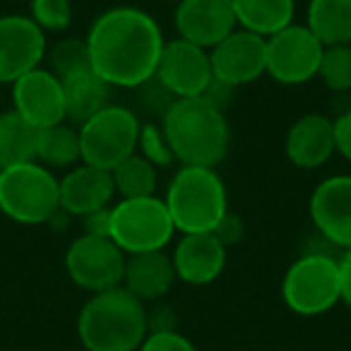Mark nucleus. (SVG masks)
Segmentation results:
<instances>
[{
	"label": "nucleus",
	"instance_id": "1",
	"mask_svg": "<svg viewBox=\"0 0 351 351\" xmlns=\"http://www.w3.org/2000/svg\"><path fill=\"white\" fill-rule=\"evenodd\" d=\"M84 41L92 70L113 89H132L154 77L166 44L159 22L130 5L101 12Z\"/></svg>",
	"mask_w": 351,
	"mask_h": 351
},
{
	"label": "nucleus",
	"instance_id": "2",
	"mask_svg": "<svg viewBox=\"0 0 351 351\" xmlns=\"http://www.w3.org/2000/svg\"><path fill=\"white\" fill-rule=\"evenodd\" d=\"M159 125L181 166L217 169L229 154L231 128L226 113L202 97L176 99Z\"/></svg>",
	"mask_w": 351,
	"mask_h": 351
},
{
	"label": "nucleus",
	"instance_id": "3",
	"mask_svg": "<svg viewBox=\"0 0 351 351\" xmlns=\"http://www.w3.org/2000/svg\"><path fill=\"white\" fill-rule=\"evenodd\" d=\"M84 351H137L147 337V306L128 289L92 293L77 315Z\"/></svg>",
	"mask_w": 351,
	"mask_h": 351
},
{
	"label": "nucleus",
	"instance_id": "4",
	"mask_svg": "<svg viewBox=\"0 0 351 351\" xmlns=\"http://www.w3.org/2000/svg\"><path fill=\"white\" fill-rule=\"evenodd\" d=\"M164 202L181 234H212L229 212L224 181L207 166H181L166 188Z\"/></svg>",
	"mask_w": 351,
	"mask_h": 351
},
{
	"label": "nucleus",
	"instance_id": "5",
	"mask_svg": "<svg viewBox=\"0 0 351 351\" xmlns=\"http://www.w3.org/2000/svg\"><path fill=\"white\" fill-rule=\"evenodd\" d=\"M0 212L17 224H51L60 212L58 178L39 161L0 169Z\"/></svg>",
	"mask_w": 351,
	"mask_h": 351
},
{
	"label": "nucleus",
	"instance_id": "6",
	"mask_svg": "<svg viewBox=\"0 0 351 351\" xmlns=\"http://www.w3.org/2000/svg\"><path fill=\"white\" fill-rule=\"evenodd\" d=\"M282 301L301 317H317L339 303V255L306 250L282 279Z\"/></svg>",
	"mask_w": 351,
	"mask_h": 351
},
{
	"label": "nucleus",
	"instance_id": "7",
	"mask_svg": "<svg viewBox=\"0 0 351 351\" xmlns=\"http://www.w3.org/2000/svg\"><path fill=\"white\" fill-rule=\"evenodd\" d=\"M176 234L164 197H123L111 207L108 239L125 255L164 250Z\"/></svg>",
	"mask_w": 351,
	"mask_h": 351
},
{
	"label": "nucleus",
	"instance_id": "8",
	"mask_svg": "<svg viewBox=\"0 0 351 351\" xmlns=\"http://www.w3.org/2000/svg\"><path fill=\"white\" fill-rule=\"evenodd\" d=\"M142 121L128 106L111 104L80 125L82 164L113 171L137 152Z\"/></svg>",
	"mask_w": 351,
	"mask_h": 351
},
{
	"label": "nucleus",
	"instance_id": "9",
	"mask_svg": "<svg viewBox=\"0 0 351 351\" xmlns=\"http://www.w3.org/2000/svg\"><path fill=\"white\" fill-rule=\"evenodd\" d=\"M128 255L113 243L108 236L82 234L68 245L65 253V272L70 282L84 291H106L123 287Z\"/></svg>",
	"mask_w": 351,
	"mask_h": 351
},
{
	"label": "nucleus",
	"instance_id": "10",
	"mask_svg": "<svg viewBox=\"0 0 351 351\" xmlns=\"http://www.w3.org/2000/svg\"><path fill=\"white\" fill-rule=\"evenodd\" d=\"M322 51L315 34L306 25H289L267 39V73L274 82L298 87L317 77Z\"/></svg>",
	"mask_w": 351,
	"mask_h": 351
},
{
	"label": "nucleus",
	"instance_id": "11",
	"mask_svg": "<svg viewBox=\"0 0 351 351\" xmlns=\"http://www.w3.org/2000/svg\"><path fill=\"white\" fill-rule=\"evenodd\" d=\"M212 77L239 89L267 73V39L236 27L226 39L210 49Z\"/></svg>",
	"mask_w": 351,
	"mask_h": 351
},
{
	"label": "nucleus",
	"instance_id": "12",
	"mask_svg": "<svg viewBox=\"0 0 351 351\" xmlns=\"http://www.w3.org/2000/svg\"><path fill=\"white\" fill-rule=\"evenodd\" d=\"M308 215L317 236L332 248H351V176H330L315 186L308 200Z\"/></svg>",
	"mask_w": 351,
	"mask_h": 351
},
{
	"label": "nucleus",
	"instance_id": "13",
	"mask_svg": "<svg viewBox=\"0 0 351 351\" xmlns=\"http://www.w3.org/2000/svg\"><path fill=\"white\" fill-rule=\"evenodd\" d=\"M46 58V34L32 17H0V84H12Z\"/></svg>",
	"mask_w": 351,
	"mask_h": 351
},
{
	"label": "nucleus",
	"instance_id": "14",
	"mask_svg": "<svg viewBox=\"0 0 351 351\" xmlns=\"http://www.w3.org/2000/svg\"><path fill=\"white\" fill-rule=\"evenodd\" d=\"M154 75L176 99L200 97L212 82L210 51L183 39L166 41Z\"/></svg>",
	"mask_w": 351,
	"mask_h": 351
},
{
	"label": "nucleus",
	"instance_id": "15",
	"mask_svg": "<svg viewBox=\"0 0 351 351\" xmlns=\"http://www.w3.org/2000/svg\"><path fill=\"white\" fill-rule=\"evenodd\" d=\"M12 104L22 118L36 130L58 125L65 121L63 82L49 68H34L12 82Z\"/></svg>",
	"mask_w": 351,
	"mask_h": 351
},
{
	"label": "nucleus",
	"instance_id": "16",
	"mask_svg": "<svg viewBox=\"0 0 351 351\" xmlns=\"http://www.w3.org/2000/svg\"><path fill=\"white\" fill-rule=\"evenodd\" d=\"M173 27L178 32V39L210 51L239 25L231 0H178Z\"/></svg>",
	"mask_w": 351,
	"mask_h": 351
},
{
	"label": "nucleus",
	"instance_id": "17",
	"mask_svg": "<svg viewBox=\"0 0 351 351\" xmlns=\"http://www.w3.org/2000/svg\"><path fill=\"white\" fill-rule=\"evenodd\" d=\"M176 279L191 287L217 282L226 267V248L215 234H183L171 253Z\"/></svg>",
	"mask_w": 351,
	"mask_h": 351
},
{
	"label": "nucleus",
	"instance_id": "18",
	"mask_svg": "<svg viewBox=\"0 0 351 351\" xmlns=\"http://www.w3.org/2000/svg\"><path fill=\"white\" fill-rule=\"evenodd\" d=\"M60 186V210L68 217H87L92 212L111 207L116 197L111 171L97 169V166H75L63 178Z\"/></svg>",
	"mask_w": 351,
	"mask_h": 351
},
{
	"label": "nucleus",
	"instance_id": "19",
	"mask_svg": "<svg viewBox=\"0 0 351 351\" xmlns=\"http://www.w3.org/2000/svg\"><path fill=\"white\" fill-rule=\"evenodd\" d=\"M284 154L293 166L303 171H315L325 166L337 154L332 118L322 113H306L298 118L287 132Z\"/></svg>",
	"mask_w": 351,
	"mask_h": 351
},
{
	"label": "nucleus",
	"instance_id": "20",
	"mask_svg": "<svg viewBox=\"0 0 351 351\" xmlns=\"http://www.w3.org/2000/svg\"><path fill=\"white\" fill-rule=\"evenodd\" d=\"M176 284V269L171 263V255L164 250H152V253L128 255L125 274H123V289L132 293L137 301L154 303L164 301L166 293Z\"/></svg>",
	"mask_w": 351,
	"mask_h": 351
},
{
	"label": "nucleus",
	"instance_id": "21",
	"mask_svg": "<svg viewBox=\"0 0 351 351\" xmlns=\"http://www.w3.org/2000/svg\"><path fill=\"white\" fill-rule=\"evenodd\" d=\"M63 94H65V118L82 125L99 111L111 106L113 87L104 82L94 70L73 75L63 80Z\"/></svg>",
	"mask_w": 351,
	"mask_h": 351
},
{
	"label": "nucleus",
	"instance_id": "22",
	"mask_svg": "<svg viewBox=\"0 0 351 351\" xmlns=\"http://www.w3.org/2000/svg\"><path fill=\"white\" fill-rule=\"evenodd\" d=\"M236 25L245 32L269 39L277 32L293 25L296 3L293 0H231Z\"/></svg>",
	"mask_w": 351,
	"mask_h": 351
},
{
	"label": "nucleus",
	"instance_id": "23",
	"mask_svg": "<svg viewBox=\"0 0 351 351\" xmlns=\"http://www.w3.org/2000/svg\"><path fill=\"white\" fill-rule=\"evenodd\" d=\"M306 27L322 46L351 44V0H311Z\"/></svg>",
	"mask_w": 351,
	"mask_h": 351
},
{
	"label": "nucleus",
	"instance_id": "24",
	"mask_svg": "<svg viewBox=\"0 0 351 351\" xmlns=\"http://www.w3.org/2000/svg\"><path fill=\"white\" fill-rule=\"evenodd\" d=\"M36 137L39 130L17 111L0 113V169L36 161Z\"/></svg>",
	"mask_w": 351,
	"mask_h": 351
},
{
	"label": "nucleus",
	"instance_id": "25",
	"mask_svg": "<svg viewBox=\"0 0 351 351\" xmlns=\"http://www.w3.org/2000/svg\"><path fill=\"white\" fill-rule=\"evenodd\" d=\"M36 161L46 169H70L77 161H82L80 154V130H75L68 123H58L39 130L36 137Z\"/></svg>",
	"mask_w": 351,
	"mask_h": 351
},
{
	"label": "nucleus",
	"instance_id": "26",
	"mask_svg": "<svg viewBox=\"0 0 351 351\" xmlns=\"http://www.w3.org/2000/svg\"><path fill=\"white\" fill-rule=\"evenodd\" d=\"M156 166H152L145 156H140L135 152L132 156H128L125 161L116 166L111 171L113 188H116V195L123 197H147L156 195V188H159V176H156Z\"/></svg>",
	"mask_w": 351,
	"mask_h": 351
},
{
	"label": "nucleus",
	"instance_id": "27",
	"mask_svg": "<svg viewBox=\"0 0 351 351\" xmlns=\"http://www.w3.org/2000/svg\"><path fill=\"white\" fill-rule=\"evenodd\" d=\"M132 92V106H128L142 123H161V118L173 106L176 97L161 84V80L149 77L142 84L130 89Z\"/></svg>",
	"mask_w": 351,
	"mask_h": 351
},
{
	"label": "nucleus",
	"instance_id": "28",
	"mask_svg": "<svg viewBox=\"0 0 351 351\" xmlns=\"http://www.w3.org/2000/svg\"><path fill=\"white\" fill-rule=\"evenodd\" d=\"M46 60H49V70L56 77L63 80L73 77V75L87 73L92 70V60H89V49L84 39H60L56 46L46 49Z\"/></svg>",
	"mask_w": 351,
	"mask_h": 351
},
{
	"label": "nucleus",
	"instance_id": "29",
	"mask_svg": "<svg viewBox=\"0 0 351 351\" xmlns=\"http://www.w3.org/2000/svg\"><path fill=\"white\" fill-rule=\"evenodd\" d=\"M317 77L332 94L351 92V44L325 46Z\"/></svg>",
	"mask_w": 351,
	"mask_h": 351
},
{
	"label": "nucleus",
	"instance_id": "30",
	"mask_svg": "<svg viewBox=\"0 0 351 351\" xmlns=\"http://www.w3.org/2000/svg\"><path fill=\"white\" fill-rule=\"evenodd\" d=\"M137 154L145 156L152 166L156 169H169L176 164L173 149L166 140L164 130L159 123H142L140 137H137Z\"/></svg>",
	"mask_w": 351,
	"mask_h": 351
},
{
	"label": "nucleus",
	"instance_id": "31",
	"mask_svg": "<svg viewBox=\"0 0 351 351\" xmlns=\"http://www.w3.org/2000/svg\"><path fill=\"white\" fill-rule=\"evenodd\" d=\"M29 17L41 32H65L73 22V3L70 0H32Z\"/></svg>",
	"mask_w": 351,
	"mask_h": 351
},
{
	"label": "nucleus",
	"instance_id": "32",
	"mask_svg": "<svg viewBox=\"0 0 351 351\" xmlns=\"http://www.w3.org/2000/svg\"><path fill=\"white\" fill-rule=\"evenodd\" d=\"M137 351H197V346L181 332H149Z\"/></svg>",
	"mask_w": 351,
	"mask_h": 351
},
{
	"label": "nucleus",
	"instance_id": "33",
	"mask_svg": "<svg viewBox=\"0 0 351 351\" xmlns=\"http://www.w3.org/2000/svg\"><path fill=\"white\" fill-rule=\"evenodd\" d=\"M178 330V315L173 306L166 301H154L147 308V335L149 332H176Z\"/></svg>",
	"mask_w": 351,
	"mask_h": 351
},
{
	"label": "nucleus",
	"instance_id": "34",
	"mask_svg": "<svg viewBox=\"0 0 351 351\" xmlns=\"http://www.w3.org/2000/svg\"><path fill=\"white\" fill-rule=\"evenodd\" d=\"M212 234L219 239V243L224 245V248H231V245L241 243L245 236V224L243 219H241L239 215H234V212H226L224 219L217 224V229L212 231Z\"/></svg>",
	"mask_w": 351,
	"mask_h": 351
},
{
	"label": "nucleus",
	"instance_id": "35",
	"mask_svg": "<svg viewBox=\"0 0 351 351\" xmlns=\"http://www.w3.org/2000/svg\"><path fill=\"white\" fill-rule=\"evenodd\" d=\"M332 128H335V149L339 156L351 161V106L339 111L332 118Z\"/></svg>",
	"mask_w": 351,
	"mask_h": 351
},
{
	"label": "nucleus",
	"instance_id": "36",
	"mask_svg": "<svg viewBox=\"0 0 351 351\" xmlns=\"http://www.w3.org/2000/svg\"><path fill=\"white\" fill-rule=\"evenodd\" d=\"M231 94H234V87H229V84H224V82H219V80L212 77V82L207 84V89L200 94V97L207 99L212 106L226 111V106H229V101H231Z\"/></svg>",
	"mask_w": 351,
	"mask_h": 351
},
{
	"label": "nucleus",
	"instance_id": "37",
	"mask_svg": "<svg viewBox=\"0 0 351 351\" xmlns=\"http://www.w3.org/2000/svg\"><path fill=\"white\" fill-rule=\"evenodd\" d=\"M339 303L351 308V248L339 255Z\"/></svg>",
	"mask_w": 351,
	"mask_h": 351
},
{
	"label": "nucleus",
	"instance_id": "38",
	"mask_svg": "<svg viewBox=\"0 0 351 351\" xmlns=\"http://www.w3.org/2000/svg\"><path fill=\"white\" fill-rule=\"evenodd\" d=\"M84 221V234L92 236H108V224H111V207L106 210L92 212V215L82 217Z\"/></svg>",
	"mask_w": 351,
	"mask_h": 351
},
{
	"label": "nucleus",
	"instance_id": "39",
	"mask_svg": "<svg viewBox=\"0 0 351 351\" xmlns=\"http://www.w3.org/2000/svg\"><path fill=\"white\" fill-rule=\"evenodd\" d=\"M166 3H178V0H166Z\"/></svg>",
	"mask_w": 351,
	"mask_h": 351
}]
</instances>
